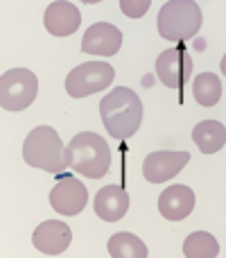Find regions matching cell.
<instances>
[{"label": "cell", "instance_id": "cell-20", "mask_svg": "<svg viewBox=\"0 0 226 258\" xmlns=\"http://www.w3.org/2000/svg\"><path fill=\"white\" fill-rule=\"evenodd\" d=\"M222 73H224V77H226V54L222 57Z\"/></svg>", "mask_w": 226, "mask_h": 258}, {"label": "cell", "instance_id": "cell-7", "mask_svg": "<svg viewBox=\"0 0 226 258\" xmlns=\"http://www.w3.org/2000/svg\"><path fill=\"white\" fill-rule=\"evenodd\" d=\"M192 73V57L188 52V48L183 43H179L177 48L163 50L156 59V75L168 89H183L190 80Z\"/></svg>", "mask_w": 226, "mask_h": 258}, {"label": "cell", "instance_id": "cell-8", "mask_svg": "<svg viewBox=\"0 0 226 258\" xmlns=\"http://www.w3.org/2000/svg\"><path fill=\"white\" fill-rule=\"evenodd\" d=\"M86 202H89V190L86 186L75 179L72 174H61L50 190V206L57 211L59 215H77L84 211Z\"/></svg>", "mask_w": 226, "mask_h": 258}, {"label": "cell", "instance_id": "cell-2", "mask_svg": "<svg viewBox=\"0 0 226 258\" xmlns=\"http://www.w3.org/2000/svg\"><path fill=\"white\" fill-rule=\"evenodd\" d=\"M68 168L80 172L82 177L102 179L111 168V147L100 134L82 132L66 147Z\"/></svg>", "mask_w": 226, "mask_h": 258}, {"label": "cell", "instance_id": "cell-9", "mask_svg": "<svg viewBox=\"0 0 226 258\" xmlns=\"http://www.w3.org/2000/svg\"><path fill=\"white\" fill-rule=\"evenodd\" d=\"M186 163H190V152H152L142 161V177L152 183L170 181L186 168Z\"/></svg>", "mask_w": 226, "mask_h": 258}, {"label": "cell", "instance_id": "cell-18", "mask_svg": "<svg viewBox=\"0 0 226 258\" xmlns=\"http://www.w3.org/2000/svg\"><path fill=\"white\" fill-rule=\"evenodd\" d=\"M217 254L219 242L208 231H195L183 242V256L186 258H215Z\"/></svg>", "mask_w": 226, "mask_h": 258}, {"label": "cell", "instance_id": "cell-4", "mask_svg": "<svg viewBox=\"0 0 226 258\" xmlns=\"http://www.w3.org/2000/svg\"><path fill=\"white\" fill-rule=\"evenodd\" d=\"M201 23L204 14L195 0H168L159 12V34L165 41L181 43L199 32Z\"/></svg>", "mask_w": 226, "mask_h": 258}, {"label": "cell", "instance_id": "cell-16", "mask_svg": "<svg viewBox=\"0 0 226 258\" xmlns=\"http://www.w3.org/2000/svg\"><path fill=\"white\" fill-rule=\"evenodd\" d=\"M107 249L113 258H147L149 256L145 242L129 231L113 233V236L109 238Z\"/></svg>", "mask_w": 226, "mask_h": 258}, {"label": "cell", "instance_id": "cell-12", "mask_svg": "<svg viewBox=\"0 0 226 258\" xmlns=\"http://www.w3.org/2000/svg\"><path fill=\"white\" fill-rule=\"evenodd\" d=\"M43 25L52 36L63 39V36H70L80 30L82 14H80V9L72 3H68V0H54V3H50L48 7H45Z\"/></svg>", "mask_w": 226, "mask_h": 258}, {"label": "cell", "instance_id": "cell-11", "mask_svg": "<svg viewBox=\"0 0 226 258\" xmlns=\"http://www.w3.org/2000/svg\"><path fill=\"white\" fill-rule=\"evenodd\" d=\"M122 45V32L111 23H95L84 32L82 52L95 57H113Z\"/></svg>", "mask_w": 226, "mask_h": 258}, {"label": "cell", "instance_id": "cell-17", "mask_svg": "<svg viewBox=\"0 0 226 258\" xmlns=\"http://www.w3.org/2000/svg\"><path fill=\"white\" fill-rule=\"evenodd\" d=\"M192 95L199 107H215L222 98V82L215 73H201L192 82Z\"/></svg>", "mask_w": 226, "mask_h": 258}, {"label": "cell", "instance_id": "cell-1", "mask_svg": "<svg viewBox=\"0 0 226 258\" xmlns=\"http://www.w3.org/2000/svg\"><path fill=\"white\" fill-rule=\"evenodd\" d=\"M100 118L107 132L118 141H127L140 129L142 122V102L136 91L127 86L109 91L100 102Z\"/></svg>", "mask_w": 226, "mask_h": 258}, {"label": "cell", "instance_id": "cell-14", "mask_svg": "<svg viewBox=\"0 0 226 258\" xmlns=\"http://www.w3.org/2000/svg\"><path fill=\"white\" fill-rule=\"evenodd\" d=\"M129 211V195L124 192L122 186H104L95 195V213L104 220V222H118L127 215Z\"/></svg>", "mask_w": 226, "mask_h": 258}, {"label": "cell", "instance_id": "cell-19", "mask_svg": "<svg viewBox=\"0 0 226 258\" xmlns=\"http://www.w3.org/2000/svg\"><path fill=\"white\" fill-rule=\"evenodd\" d=\"M152 7V0H120V9L127 18H142L147 14V9Z\"/></svg>", "mask_w": 226, "mask_h": 258}, {"label": "cell", "instance_id": "cell-15", "mask_svg": "<svg viewBox=\"0 0 226 258\" xmlns=\"http://www.w3.org/2000/svg\"><path fill=\"white\" fill-rule=\"evenodd\" d=\"M192 141L204 154H215L226 145V127L219 120H201L192 129Z\"/></svg>", "mask_w": 226, "mask_h": 258}, {"label": "cell", "instance_id": "cell-3", "mask_svg": "<svg viewBox=\"0 0 226 258\" xmlns=\"http://www.w3.org/2000/svg\"><path fill=\"white\" fill-rule=\"evenodd\" d=\"M23 159L27 165L45 170L50 174H59L68 168L66 147H63L57 129L48 125L34 127L27 134L25 143H23Z\"/></svg>", "mask_w": 226, "mask_h": 258}, {"label": "cell", "instance_id": "cell-10", "mask_svg": "<svg viewBox=\"0 0 226 258\" xmlns=\"http://www.w3.org/2000/svg\"><path fill=\"white\" fill-rule=\"evenodd\" d=\"M72 231L61 220H45L32 233V245L45 256H59L70 247Z\"/></svg>", "mask_w": 226, "mask_h": 258}, {"label": "cell", "instance_id": "cell-21", "mask_svg": "<svg viewBox=\"0 0 226 258\" xmlns=\"http://www.w3.org/2000/svg\"><path fill=\"white\" fill-rule=\"evenodd\" d=\"M82 3H86V5H95V3H102V0H82Z\"/></svg>", "mask_w": 226, "mask_h": 258}, {"label": "cell", "instance_id": "cell-13", "mask_svg": "<svg viewBox=\"0 0 226 258\" xmlns=\"http://www.w3.org/2000/svg\"><path fill=\"white\" fill-rule=\"evenodd\" d=\"M192 209H195V192L183 183H174L159 195V211L170 222L186 220Z\"/></svg>", "mask_w": 226, "mask_h": 258}, {"label": "cell", "instance_id": "cell-6", "mask_svg": "<svg viewBox=\"0 0 226 258\" xmlns=\"http://www.w3.org/2000/svg\"><path fill=\"white\" fill-rule=\"evenodd\" d=\"M115 73L111 63L104 61H86L82 66L72 68L66 77V91L70 98H86L98 91L111 86Z\"/></svg>", "mask_w": 226, "mask_h": 258}, {"label": "cell", "instance_id": "cell-5", "mask_svg": "<svg viewBox=\"0 0 226 258\" xmlns=\"http://www.w3.org/2000/svg\"><path fill=\"white\" fill-rule=\"evenodd\" d=\"M39 80L27 68H9L0 77V107L5 111H23L36 100Z\"/></svg>", "mask_w": 226, "mask_h": 258}]
</instances>
